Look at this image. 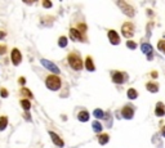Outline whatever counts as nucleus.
I'll list each match as a JSON object with an SVG mask.
<instances>
[{
    "label": "nucleus",
    "mask_w": 165,
    "mask_h": 148,
    "mask_svg": "<svg viewBox=\"0 0 165 148\" xmlns=\"http://www.w3.org/2000/svg\"><path fill=\"white\" fill-rule=\"evenodd\" d=\"M68 63H70V66L72 67L74 70L76 71H80L83 70V59L80 58V55L77 54V53L75 52H71L70 54H68Z\"/></svg>",
    "instance_id": "nucleus-1"
},
{
    "label": "nucleus",
    "mask_w": 165,
    "mask_h": 148,
    "mask_svg": "<svg viewBox=\"0 0 165 148\" xmlns=\"http://www.w3.org/2000/svg\"><path fill=\"white\" fill-rule=\"evenodd\" d=\"M45 85L49 90H58L61 88V79L56 75H49L45 80Z\"/></svg>",
    "instance_id": "nucleus-2"
},
{
    "label": "nucleus",
    "mask_w": 165,
    "mask_h": 148,
    "mask_svg": "<svg viewBox=\"0 0 165 148\" xmlns=\"http://www.w3.org/2000/svg\"><path fill=\"white\" fill-rule=\"evenodd\" d=\"M121 32H123V35H124L127 39L132 37L134 35V26H133V23H130V22L124 23L123 27H121Z\"/></svg>",
    "instance_id": "nucleus-3"
},
{
    "label": "nucleus",
    "mask_w": 165,
    "mask_h": 148,
    "mask_svg": "<svg viewBox=\"0 0 165 148\" xmlns=\"http://www.w3.org/2000/svg\"><path fill=\"white\" fill-rule=\"evenodd\" d=\"M118 5L121 8L123 13L127 14L128 17H133L134 16V8L132 7V5H129L128 3H125V1H118Z\"/></svg>",
    "instance_id": "nucleus-4"
},
{
    "label": "nucleus",
    "mask_w": 165,
    "mask_h": 148,
    "mask_svg": "<svg viewBox=\"0 0 165 148\" xmlns=\"http://www.w3.org/2000/svg\"><path fill=\"white\" fill-rule=\"evenodd\" d=\"M10 58H12V62H13L14 66H18L21 62H22V54H21V52L17 48H14L13 50H12Z\"/></svg>",
    "instance_id": "nucleus-5"
},
{
    "label": "nucleus",
    "mask_w": 165,
    "mask_h": 148,
    "mask_svg": "<svg viewBox=\"0 0 165 148\" xmlns=\"http://www.w3.org/2000/svg\"><path fill=\"white\" fill-rule=\"evenodd\" d=\"M41 64H43L45 68H48L50 71V72H53V73H59V68L56 66L53 62H50V61H48V59H41Z\"/></svg>",
    "instance_id": "nucleus-6"
},
{
    "label": "nucleus",
    "mask_w": 165,
    "mask_h": 148,
    "mask_svg": "<svg viewBox=\"0 0 165 148\" xmlns=\"http://www.w3.org/2000/svg\"><path fill=\"white\" fill-rule=\"evenodd\" d=\"M107 36H109V40L112 45H118V44H120V36L118 35V32H116L115 30H109Z\"/></svg>",
    "instance_id": "nucleus-7"
},
{
    "label": "nucleus",
    "mask_w": 165,
    "mask_h": 148,
    "mask_svg": "<svg viewBox=\"0 0 165 148\" xmlns=\"http://www.w3.org/2000/svg\"><path fill=\"white\" fill-rule=\"evenodd\" d=\"M121 116L124 117V118H127V120L133 118V116H134V109H133V107H130V106H125V107H123V109H121Z\"/></svg>",
    "instance_id": "nucleus-8"
},
{
    "label": "nucleus",
    "mask_w": 165,
    "mask_h": 148,
    "mask_svg": "<svg viewBox=\"0 0 165 148\" xmlns=\"http://www.w3.org/2000/svg\"><path fill=\"white\" fill-rule=\"evenodd\" d=\"M49 135H50V138H52L53 143H54L57 147H63L65 146V142L62 140V139L58 137V134H56L54 131H49Z\"/></svg>",
    "instance_id": "nucleus-9"
},
{
    "label": "nucleus",
    "mask_w": 165,
    "mask_h": 148,
    "mask_svg": "<svg viewBox=\"0 0 165 148\" xmlns=\"http://www.w3.org/2000/svg\"><path fill=\"white\" fill-rule=\"evenodd\" d=\"M112 81L115 82V84H123V82H124V75H123V72L113 71L112 72Z\"/></svg>",
    "instance_id": "nucleus-10"
},
{
    "label": "nucleus",
    "mask_w": 165,
    "mask_h": 148,
    "mask_svg": "<svg viewBox=\"0 0 165 148\" xmlns=\"http://www.w3.org/2000/svg\"><path fill=\"white\" fill-rule=\"evenodd\" d=\"M70 37L75 41H81L83 40V36H81V32L76 28H71L70 30Z\"/></svg>",
    "instance_id": "nucleus-11"
},
{
    "label": "nucleus",
    "mask_w": 165,
    "mask_h": 148,
    "mask_svg": "<svg viewBox=\"0 0 165 148\" xmlns=\"http://www.w3.org/2000/svg\"><path fill=\"white\" fill-rule=\"evenodd\" d=\"M155 115H156V116H160V117H163L164 115H165V107H164V104L161 102H159L157 104H156Z\"/></svg>",
    "instance_id": "nucleus-12"
},
{
    "label": "nucleus",
    "mask_w": 165,
    "mask_h": 148,
    "mask_svg": "<svg viewBox=\"0 0 165 148\" xmlns=\"http://www.w3.org/2000/svg\"><path fill=\"white\" fill-rule=\"evenodd\" d=\"M84 63H85V68L88 71H91V72H93V71L95 70V66H94V63H93V59H92V57H89V55L85 58V62H84Z\"/></svg>",
    "instance_id": "nucleus-13"
},
{
    "label": "nucleus",
    "mask_w": 165,
    "mask_h": 148,
    "mask_svg": "<svg viewBox=\"0 0 165 148\" xmlns=\"http://www.w3.org/2000/svg\"><path fill=\"white\" fill-rule=\"evenodd\" d=\"M77 120L81 121V122H86L89 120V112L88 111H80L77 115Z\"/></svg>",
    "instance_id": "nucleus-14"
},
{
    "label": "nucleus",
    "mask_w": 165,
    "mask_h": 148,
    "mask_svg": "<svg viewBox=\"0 0 165 148\" xmlns=\"http://www.w3.org/2000/svg\"><path fill=\"white\" fill-rule=\"evenodd\" d=\"M146 89L150 91V93H157L159 86H157V84H155V82H147Z\"/></svg>",
    "instance_id": "nucleus-15"
},
{
    "label": "nucleus",
    "mask_w": 165,
    "mask_h": 148,
    "mask_svg": "<svg viewBox=\"0 0 165 148\" xmlns=\"http://www.w3.org/2000/svg\"><path fill=\"white\" fill-rule=\"evenodd\" d=\"M141 49H142V52L145 53V54H152V46L150 45V44H147V43H143L142 45H141Z\"/></svg>",
    "instance_id": "nucleus-16"
},
{
    "label": "nucleus",
    "mask_w": 165,
    "mask_h": 148,
    "mask_svg": "<svg viewBox=\"0 0 165 148\" xmlns=\"http://www.w3.org/2000/svg\"><path fill=\"white\" fill-rule=\"evenodd\" d=\"M109 140H110L109 134H101L100 137H98V142H100V144H102V146L107 144V142H109Z\"/></svg>",
    "instance_id": "nucleus-17"
},
{
    "label": "nucleus",
    "mask_w": 165,
    "mask_h": 148,
    "mask_svg": "<svg viewBox=\"0 0 165 148\" xmlns=\"http://www.w3.org/2000/svg\"><path fill=\"white\" fill-rule=\"evenodd\" d=\"M7 125H8V117L7 116H1L0 117V131L5 130Z\"/></svg>",
    "instance_id": "nucleus-18"
},
{
    "label": "nucleus",
    "mask_w": 165,
    "mask_h": 148,
    "mask_svg": "<svg viewBox=\"0 0 165 148\" xmlns=\"http://www.w3.org/2000/svg\"><path fill=\"white\" fill-rule=\"evenodd\" d=\"M92 128H93V130H94L95 133H101L102 131V125H101L100 121H93Z\"/></svg>",
    "instance_id": "nucleus-19"
},
{
    "label": "nucleus",
    "mask_w": 165,
    "mask_h": 148,
    "mask_svg": "<svg viewBox=\"0 0 165 148\" xmlns=\"http://www.w3.org/2000/svg\"><path fill=\"white\" fill-rule=\"evenodd\" d=\"M19 103H21V106H22V108L25 109V111H29V109L31 108V103H30L29 99H22Z\"/></svg>",
    "instance_id": "nucleus-20"
},
{
    "label": "nucleus",
    "mask_w": 165,
    "mask_h": 148,
    "mask_svg": "<svg viewBox=\"0 0 165 148\" xmlns=\"http://www.w3.org/2000/svg\"><path fill=\"white\" fill-rule=\"evenodd\" d=\"M137 97H138V93H137L136 89H133V88L129 89V90H128V98L129 99H136Z\"/></svg>",
    "instance_id": "nucleus-21"
},
{
    "label": "nucleus",
    "mask_w": 165,
    "mask_h": 148,
    "mask_svg": "<svg viewBox=\"0 0 165 148\" xmlns=\"http://www.w3.org/2000/svg\"><path fill=\"white\" fill-rule=\"evenodd\" d=\"M67 43L68 41H67V37L66 36H61L58 39V45L61 46V48H66V46H67Z\"/></svg>",
    "instance_id": "nucleus-22"
},
{
    "label": "nucleus",
    "mask_w": 165,
    "mask_h": 148,
    "mask_svg": "<svg viewBox=\"0 0 165 148\" xmlns=\"http://www.w3.org/2000/svg\"><path fill=\"white\" fill-rule=\"evenodd\" d=\"M93 115H94L97 118H103L104 117V112L102 111V109L100 108H97V109H94V112H93Z\"/></svg>",
    "instance_id": "nucleus-23"
},
{
    "label": "nucleus",
    "mask_w": 165,
    "mask_h": 148,
    "mask_svg": "<svg viewBox=\"0 0 165 148\" xmlns=\"http://www.w3.org/2000/svg\"><path fill=\"white\" fill-rule=\"evenodd\" d=\"M21 94H22V95H25V97H27V98H32L31 90H29V89H26V88L21 89Z\"/></svg>",
    "instance_id": "nucleus-24"
},
{
    "label": "nucleus",
    "mask_w": 165,
    "mask_h": 148,
    "mask_svg": "<svg viewBox=\"0 0 165 148\" xmlns=\"http://www.w3.org/2000/svg\"><path fill=\"white\" fill-rule=\"evenodd\" d=\"M157 48L165 54V40H160V41H159V43H157Z\"/></svg>",
    "instance_id": "nucleus-25"
},
{
    "label": "nucleus",
    "mask_w": 165,
    "mask_h": 148,
    "mask_svg": "<svg viewBox=\"0 0 165 148\" xmlns=\"http://www.w3.org/2000/svg\"><path fill=\"white\" fill-rule=\"evenodd\" d=\"M127 46H128L129 49H136V48H137V44L134 43V41L129 40V41H127Z\"/></svg>",
    "instance_id": "nucleus-26"
},
{
    "label": "nucleus",
    "mask_w": 165,
    "mask_h": 148,
    "mask_svg": "<svg viewBox=\"0 0 165 148\" xmlns=\"http://www.w3.org/2000/svg\"><path fill=\"white\" fill-rule=\"evenodd\" d=\"M1 97H4V98H7V97H8V91H7V89H5V88L1 89Z\"/></svg>",
    "instance_id": "nucleus-27"
},
{
    "label": "nucleus",
    "mask_w": 165,
    "mask_h": 148,
    "mask_svg": "<svg viewBox=\"0 0 165 148\" xmlns=\"http://www.w3.org/2000/svg\"><path fill=\"white\" fill-rule=\"evenodd\" d=\"M7 52V46L5 45H0V54H4Z\"/></svg>",
    "instance_id": "nucleus-28"
},
{
    "label": "nucleus",
    "mask_w": 165,
    "mask_h": 148,
    "mask_svg": "<svg viewBox=\"0 0 165 148\" xmlns=\"http://www.w3.org/2000/svg\"><path fill=\"white\" fill-rule=\"evenodd\" d=\"M77 27H79L80 30H81L83 32H84V31H85V30H86V26H85V25H83V23H79V26H77Z\"/></svg>",
    "instance_id": "nucleus-29"
},
{
    "label": "nucleus",
    "mask_w": 165,
    "mask_h": 148,
    "mask_svg": "<svg viewBox=\"0 0 165 148\" xmlns=\"http://www.w3.org/2000/svg\"><path fill=\"white\" fill-rule=\"evenodd\" d=\"M43 5H44L45 8H50V7H52V3H49V1H44V3H43Z\"/></svg>",
    "instance_id": "nucleus-30"
},
{
    "label": "nucleus",
    "mask_w": 165,
    "mask_h": 148,
    "mask_svg": "<svg viewBox=\"0 0 165 148\" xmlns=\"http://www.w3.org/2000/svg\"><path fill=\"white\" fill-rule=\"evenodd\" d=\"M18 81H19V84H22V85H23V84H26V79H25V77H19V79H18Z\"/></svg>",
    "instance_id": "nucleus-31"
},
{
    "label": "nucleus",
    "mask_w": 165,
    "mask_h": 148,
    "mask_svg": "<svg viewBox=\"0 0 165 148\" xmlns=\"http://www.w3.org/2000/svg\"><path fill=\"white\" fill-rule=\"evenodd\" d=\"M161 134H163V137H165V126L161 129Z\"/></svg>",
    "instance_id": "nucleus-32"
},
{
    "label": "nucleus",
    "mask_w": 165,
    "mask_h": 148,
    "mask_svg": "<svg viewBox=\"0 0 165 148\" xmlns=\"http://www.w3.org/2000/svg\"><path fill=\"white\" fill-rule=\"evenodd\" d=\"M5 36V34H4V32H0V39H3V37H4Z\"/></svg>",
    "instance_id": "nucleus-33"
},
{
    "label": "nucleus",
    "mask_w": 165,
    "mask_h": 148,
    "mask_svg": "<svg viewBox=\"0 0 165 148\" xmlns=\"http://www.w3.org/2000/svg\"><path fill=\"white\" fill-rule=\"evenodd\" d=\"M152 77H157V73H156L155 71H154V72H152Z\"/></svg>",
    "instance_id": "nucleus-34"
},
{
    "label": "nucleus",
    "mask_w": 165,
    "mask_h": 148,
    "mask_svg": "<svg viewBox=\"0 0 165 148\" xmlns=\"http://www.w3.org/2000/svg\"><path fill=\"white\" fill-rule=\"evenodd\" d=\"M147 59H148V61H150V59H152V54H148V55H147Z\"/></svg>",
    "instance_id": "nucleus-35"
}]
</instances>
